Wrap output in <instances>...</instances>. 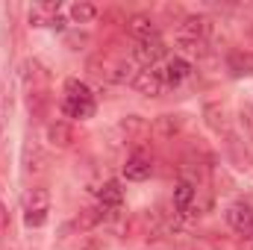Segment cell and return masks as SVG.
Here are the masks:
<instances>
[{"label": "cell", "instance_id": "obj_1", "mask_svg": "<svg viewBox=\"0 0 253 250\" xmlns=\"http://www.w3.org/2000/svg\"><path fill=\"white\" fill-rule=\"evenodd\" d=\"M50 212V191L42 186L30 188L24 194V224L27 227H42Z\"/></svg>", "mask_w": 253, "mask_h": 250}, {"label": "cell", "instance_id": "obj_2", "mask_svg": "<svg viewBox=\"0 0 253 250\" xmlns=\"http://www.w3.org/2000/svg\"><path fill=\"white\" fill-rule=\"evenodd\" d=\"M203 121H206V126H209L215 135H221L227 144L236 141V135H233V118H230V112H227L224 103H215V100L203 103Z\"/></svg>", "mask_w": 253, "mask_h": 250}, {"label": "cell", "instance_id": "obj_3", "mask_svg": "<svg viewBox=\"0 0 253 250\" xmlns=\"http://www.w3.org/2000/svg\"><path fill=\"white\" fill-rule=\"evenodd\" d=\"M165 42L159 39V33L156 36H150V39H141V42H135L132 44V59L135 62H141V68H156V62L165 56Z\"/></svg>", "mask_w": 253, "mask_h": 250}, {"label": "cell", "instance_id": "obj_4", "mask_svg": "<svg viewBox=\"0 0 253 250\" xmlns=\"http://www.w3.org/2000/svg\"><path fill=\"white\" fill-rule=\"evenodd\" d=\"M132 88H135L138 94H144V97H159L162 88H165V74H162V68H141V71H135Z\"/></svg>", "mask_w": 253, "mask_h": 250}, {"label": "cell", "instance_id": "obj_5", "mask_svg": "<svg viewBox=\"0 0 253 250\" xmlns=\"http://www.w3.org/2000/svg\"><path fill=\"white\" fill-rule=\"evenodd\" d=\"M183 126H186V118H183V115L165 112V115H159V118L153 121L150 132H153V138H159V141H171V138H177V135L183 132Z\"/></svg>", "mask_w": 253, "mask_h": 250}, {"label": "cell", "instance_id": "obj_6", "mask_svg": "<svg viewBox=\"0 0 253 250\" xmlns=\"http://www.w3.org/2000/svg\"><path fill=\"white\" fill-rule=\"evenodd\" d=\"M227 224H230L239 236L253 239V209L248 203H233V206L227 209Z\"/></svg>", "mask_w": 253, "mask_h": 250}, {"label": "cell", "instance_id": "obj_7", "mask_svg": "<svg viewBox=\"0 0 253 250\" xmlns=\"http://www.w3.org/2000/svg\"><path fill=\"white\" fill-rule=\"evenodd\" d=\"M30 24L33 27H62L59 3H36L30 9Z\"/></svg>", "mask_w": 253, "mask_h": 250}, {"label": "cell", "instance_id": "obj_8", "mask_svg": "<svg viewBox=\"0 0 253 250\" xmlns=\"http://www.w3.org/2000/svg\"><path fill=\"white\" fill-rule=\"evenodd\" d=\"M47 141H50V147H71V141H74V126L62 121V118H56V121H50L47 124Z\"/></svg>", "mask_w": 253, "mask_h": 250}, {"label": "cell", "instance_id": "obj_9", "mask_svg": "<svg viewBox=\"0 0 253 250\" xmlns=\"http://www.w3.org/2000/svg\"><path fill=\"white\" fill-rule=\"evenodd\" d=\"M162 74H165V85H180L191 74V62L183 59V56H174V59H168V65L162 68Z\"/></svg>", "mask_w": 253, "mask_h": 250}, {"label": "cell", "instance_id": "obj_10", "mask_svg": "<svg viewBox=\"0 0 253 250\" xmlns=\"http://www.w3.org/2000/svg\"><path fill=\"white\" fill-rule=\"evenodd\" d=\"M194 197H197V186H194L191 180H180V183L174 186V209L186 215L191 209V203H194Z\"/></svg>", "mask_w": 253, "mask_h": 250}, {"label": "cell", "instance_id": "obj_11", "mask_svg": "<svg viewBox=\"0 0 253 250\" xmlns=\"http://www.w3.org/2000/svg\"><path fill=\"white\" fill-rule=\"evenodd\" d=\"M118 129L126 135V141H138V138H144V135L150 132V124H147L141 115H126V118H121Z\"/></svg>", "mask_w": 253, "mask_h": 250}, {"label": "cell", "instance_id": "obj_12", "mask_svg": "<svg viewBox=\"0 0 253 250\" xmlns=\"http://www.w3.org/2000/svg\"><path fill=\"white\" fill-rule=\"evenodd\" d=\"M150 174H153L150 159H144V156H132V159H126V165H124V177L126 180L141 183V180H147Z\"/></svg>", "mask_w": 253, "mask_h": 250}, {"label": "cell", "instance_id": "obj_13", "mask_svg": "<svg viewBox=\"0 0 253 250\" xmlns=\"http://www.w3.org/2000/svg\"><path fill=\"white\" fill-rule=\"evenodd\" d=\"M97 197H100V206H106V209H118V206L124 203V188H121L118 180H109V183L100 186Z\"/></svg>", "mask_w": 253, "mask_h": 250}, {"label": "cell", "instance_id": "obj_14", "mask_svg": "<svg viewBox=\"0 0 253 250\" xmlns=\"http://www.w3.org/2000/svg\"><path fill=\"white\" fill-rule=\"evenodd\" d=\"M209 33V21L203 15H189L183 24H180V33L177 36H186V39H203Z\"/></svg>", "mask_w": 253, "mask_h": 250}, {"label": "cell", "instance_id": "obj_15", "mask_svg": "<svg viewBox=\"0 0 253 250\" xmlns=\"http://www.w3.org/2000/svg\"><path fill=\"white\" fill-rule=\"evenodd\" d=\"M62 112L68 118H80V121H85V118H91L94 115V100H62Z\"/></svg>", "mask_w": 253, "mask_h": 250}, {"label": "cell", "instance_id": "obj_16", "mask_svg": "<svg viewBox=\"0 0 253 250\" xmlns=\"http://www.w3.org/2000/svg\"><path fill=\"white\" fill-rule=\"evenodd\" d=\"M129 33H132L135 42H141V39L156 36V24H153V18H147V15H132V18H129Z\"/></svg>", "mask_w": 253, "mask_h": 250}, {"label": "cell", "instance_id": "obj_17", "mask_svg": "<svg viewBox=\"0 0 253 250\" xmlns=\"http://www.w3.org/2000/svg\"><path fill=\"white\" fill-rule=\"evenodd\" d=\"M71 18H74L77 24H91V21L97 18V6H94V3H85V0H80V3H74V6H71Z\"/></svg>", "mask_w": 253, "mask_h": 250}, {"label": "cell", "instance_id": "obj_18", "mask_svg": "<svg viewBox=\"0 0 253 250\" xmlns=\"http://www.w3.org/2000/svg\"><path fill=\"white\" fill-rule=\"evenodd\" d=\"M65 97H68V100H94L91 88H88L85 83H80V80H68V83H65Z\"/></svg>", "mask_w": 253, "mask_h": 250}, {"label": "cell", "instance_id": "obj_19", "mask_svg": "<svg viewBox=\"0 0 253 250\" xmlns=\"http://www.w3.org/2000/svg\"><path fill=\"white\" fill-rule=\"evenodd\" d=\"M177 47H180V53H183V59L186 56H203V39H186V36H177Z\"/></svg>", "mask_w": 253, "mask_h": 250}, {"label": "cell", "instance_id": "obj_20", "mask_svg": "<svg viewBox=\"0 0 253 250\" xmlns=\"http://www.w3.org/2000/svg\"><path fill=\"white\" fill-rule=\"evenodd\" d=\"M44 165H47L44 153H42L36 144H30V147H27V171H30V174H42Z\"/></svg>", "mask_w": 253, "mask_h": 250}, {"label": "cell", "instance_id": "obj_21", "mask_svg": "<svg viewBox=\"0 0 253 250\" xmlns=\"http://www.w3.org/2000/svg\"><path fill=\"white\" fill-rule=\"evenodd\" d=\"M239 118H242V126L248 129V135L253 138V106L248 103V106H242V112H239Z\"/></svg>", "mask_w": 253, "mask_h": 250}, {"label": "cell", "instance_id": "obj_22", "mask_svg": "<svg viewBox=\"0 0 253 250\" xmlns=\"http://www.w3.org/2000/svg\"><path fill=\"white\" fill-rule=\"evenodd\" d=\"M6 230H9V212H6V206L0 203V239L6 236Z\"/></svg>", "mask_w": 253, "mask_h": 250}, {"label": "cell", "instance_id": "obj_23", "mask_svg": "<svg viewBox=\"0 0 253 250\" xmlns=\"http://www.w3.org/2000/svg\"><path fill=\"white\" fill-rule=\"evenodd\" d=\"M83 250H103V245H100V242H91V245H85Z\"/></svg>", "mask_w": 253, "mask_h": 250}]
</instances>
